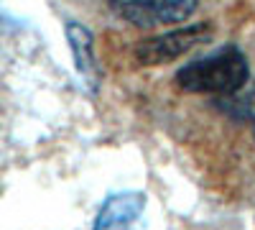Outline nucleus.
Returning <instances> with one entry per match:
<instances>
[{"instance_id": "obj_2", "label": "nucleus", "mask_w": 255, "mask_h": 230, "mask_svg": "<svg viewBox=\"0 0 255 230\" xmlns=\"http://www.w3.org/2000/svg\"><path fill=\"white\" fill-rule=\"evenodd\" d=\"M209 36H212L209 23H194V26H186V28H176V31H168V33L143 38L135 46V56H138L140 64H148V67L166 64V61H174L181 54L202 46L204 41H209Z\"/></svg>"}, {"instance_id": "obj_7", "label": "nucleus", "mask_w": 255, "mask_h": 230, "mask_svg": "<svg viewBox=\"0 0 255 230\" xmlns=\"http://www.w3.org/2000/svg\"><path fill=\"white\" fill-rule=\"evenodd\" d=\"M253 133H255V128H253Z\"/></svg>"}, {"instance_id": "obj_1", "label": "nucleus", "mask_w": 255, "mask_h": 230, "mask_svg": "<svg viewBox=\"0 0 255 230\" xmlns=\"http://www.w3.org/2000/svg\"><path fill=\"white\" fill-rule=\"evenodd\" d=\"M250 79L248 59L238 46H222L215 54L189 61L179 69L176 82L179 87L199 95H235L240 92Z\"/></svg>"}, {"instance_id": "obj_3", "label": "nucleus", "mask_w": 255, "mask_h": 230, "mask_svg": "<svg viewBox=\"0 0 255 230\" xmlns=\"http://www.w3.org/2000/svg\"><path fill=\"white\" fill-rule=\"evenodd\" d=\"M199 0H110L115 13L138 28L174 26L194 13Z\"/></svg>"}, {"instance_id": "obj_4", "label": "nucleus", "mask_w": 255, "mask_h": 230, "mask_svg": "<svg viewBox=\"0 0 255 230\" xmlns=\"http://www.w3.org/2000/svg\"><path fill=\"white\" fill-rule=\"evenodd\" d=\"M145 207V197L140 192H120L108 197L95 220V230H133Z\"/></svg>"}, {"instance_id": "obj_5", "label": "nucleus", "mask_w": 255, "mask_h": 230, "mask_svg": "<svg viewBox=\"0 0 255 230\" xmlns=\"http://www.w3.org/2000/svg\"><path fill=\"white\" fill-rule=\"evenodd\" d=\"M67 41H69V49L74 54V64H77L79 77L84 79V85H87L90 90H97L100 69H97V59H95L92 33L84 28L82 23L69 20V23H67Z\"/></svg>"}, {"instance_id": "obj_6", "label": "nucleus", "mask_w": 255, "mask_h": 230, "mask_svg": "<svg viewBox=\"0 0 255 230\" xmlns=\"http://www.w3.org/2000/svg\"><path fill=\"white\" fill-rule=\"evenodd\" d=\"M220 108H225L227 113L238 115V118H255V87L245 95H227L225 102H220Z\"/></svg>"}]
</instances>
